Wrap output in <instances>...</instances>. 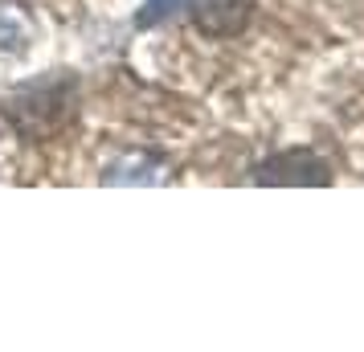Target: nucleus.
<instances>
[{
    "instance_id": "1",
    "label": "nucleus",
    "mask_w": 364,
    "mask_h": 352,
    "mask_svg": "<svg viewBox=\"0 0 364 352\" xmlns=\"http://www.w3.org/2000/svg\"><path fill=\"white\" fill-rule=\"evenodd\" d=\"M258 185H331V168L315 151H279L258 168Z\"/></svg>"
},
{
    "instance_id": "2",
    "label": "nucleus",
    "mask_w": 364,
    "mask_h": 352,
    "mask_svg": "<svg viewBox=\"0 0 364 352\" xmlns=\"http://www.w3.org/2000/svg\"><path fill=\"white\" fill-rule=\"evenodd\" d=\"M188 9L205 37H237L250 25L254 0H188Z\"/></svg>"
},
{
    "instance_id": "3",
    "label": "nucleus",
    "mask_w": 364,
    "mask_h": 352,
    "mask_svg": "<svg viewBox=\"0 0 364 352\" xmlns=\"http://www.w3.org/2000/svg\"><path fill=\"white\" fill-rule=\"evenodd\" d=\"M184 4H188V0H148V4L135 13V25H139V29H151V25H160V21L172 17L176 9H184Z\"/></svg>"
}]
</instances>
